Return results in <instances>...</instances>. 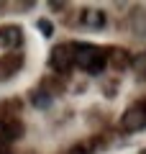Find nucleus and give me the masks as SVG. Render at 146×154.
<instances>
[{
    "label": "nucleus",
    "instance_id": "f257e3e1",
    "mask_svg": "<svg viewBox=\"0 0 146 154\" xmlns=\"http://www.w3.org/2000/svg\"><path fill=\"white\" fill-rule=\"evenodd\" d=\"M75 64L87 75H100L108 64V51L95 44H75Z\"/></svg>",
    "mask_w": 146,
    "mask_h": 154
},
{
    "label": "nucleus",
    "instance_id": "f03ea898",
    "mask_svg": "<svg viewBox=\"0 0 146 154\" xmlns=\"http://www.w3.org/2000/svg\"><path fill=\"white\" fill-rule=\"evenodd\" d=\"M49 64L51 69L59 72V75H67V72L75 67V44H59L51 49V57H49Z\"/></svg>",
    "mask_w": 146,
    "mask_h": 154
},
{
    "label": "nucleus",
    "instance_id": "7ed1b4c3",
    "mask_svg": "<svg viewBox=\"0 0 146 154\" xmlns=\"http://www.w3.org/2000/svg\"><path fill=\"white\" fill-rule=\"evenodd\" d=\"M120 126H123L126 131H141V128H146V110L141 108V103L138 105H131V108L123 113Z\"/></svg>",
    "mask_w": 146,
    "mask_h": 154
},
{
    "label": "nucleus",
    "instance_id": "20e7f679",
    "mask_svg": "<svg viewBox=\"0 0 146 154\" xmlns=\"http://www.w3.org/2000/svg\"><path fill=\"white\" fill-rule=\"evenodd\" d=\"M23 136V123L18 118H11V121L0 123V141L3 144H13Z\"/></svg>",
    "mask_w": 146,
    "mask_h": 154
},
{
    "label": "nucleus",
    "instance_id": "39448f33",
    "mask_svg": "<svg viewBox=\"0 0 146 154\" xmlns=\"http://www.w3.org/2000/svg\"><path fill=\"white\" fill-rule=\"evenodd\" d=\"M0 38H3L5 46L16 49V46H21V41H23V31H21V26H5V28H0Z\"/></svg>",
    "mask_w": 146,
    "mask_h": 154
},
{
    "label": "nucleus",
    "instance_id": "423d86ee",
    "mask_svg": "<svg viewBox=\"0 0 146 154\" xmlns=\"http://www.w3.org/2000/svg\"><path fill=\"white\" fill-rule=\"evenodd\" d=\"M105 21H108V16H105L103 11H90L82 18V23H85L87 28H92V31H100V28L105 26Z\"/></svg>",
    "mask_w": 146,
    "mask_h": 154
},
{
    "label": "nucleus",
    "instance_id": "0eeeda50",
    "mask_svg": "<svg viewBox=\"0 0 146 154\" xmlns=\"http://www.w3.org/2000/svg\"><path fill=\"white\" fill-rule=\"evenodd\" d=\"M131 28L138 38H146V11H136L131 16Z\"/></svg>",
    "mask_w": 146,
    "mask_h": 154
},
{
    "label": "nucleus",
    "instance_id": "6e6552de",
    "mask_svg": "<svg viewBox=\"0 0 146 154\" xmlns=\"http://www.w3.org/2000/svg\"><path fill=\"white\" fill-rule=\"evenodd\" d=\"M28 100H31V105L38 108V110H46L49 105H51V95H49V90H33Z\"/></svg>",
    "mask_w": 146,
    "mask_h": 154
},
{
    "label": "nucleus",
    "instance_id": "1a4fd4ad",
    "mask_svg": "<svg viewBox=\"0 0 146 154\" xmlns=\"http://www.w3.org/2000/svg\"><path fill=\"white\" fill-rule=\"evenodd\" d=\"M36 26H38V31H41L44 36H51V33H54V23H51V21H46V18H41V21H38Z\"/></svg>",
    "mask_w": 146,
    "mask_h": 154
},
{
    "label": "nucleus",
    "instance_id": "9d476101",
    "mask_svg": "<svg viewBox=\"0 0 146 154\" xmlns=\"http://www.w3.org/2000/svg\"><path fill=\"white\" fill-rule=\"evenodd\" d=\"M69 154H90V152H87V146H72Z\"/></svg>",
    "mask_w": 146,
    "mask_h": 154
},
{
    "label": "nucleus",
    "instance_id": "9b49d317",
    "mask_svg": "<svg viewBox=\"0 0 146 154\" xmlns=\"http://www.w3.org/2000/svg\"><path fill=\"white\" fill-rule=\"evenodd\" d=\"M141 154H146V149H144V152H141Z\"/></svg>",
    "mask_w": 146,
    "mask_h": 154
}]
</instances>
